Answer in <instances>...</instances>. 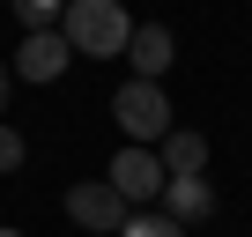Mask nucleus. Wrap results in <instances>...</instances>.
<instances>
[{"label": "nucleus", "mask_w": 252, "mask_h": 237, "mask_svg": "<svg viewBox=\"0 0 252 237\" xmlns=\"http://www.w3.org/2000/svg\"><path fill=\"white\" fill-rule=\"evenodd\" d=\"M156 156H163V171H171V178H200V171H208V134L171 126V134L156 141Z\"/></svg>", "instance_id": "0eeeda50"}, {"label": "nucleus", "mask_w": 252, "mask_h": 237, "mask_svg": "<svg viewBox=\"0 0 252 237\" xmlns=\"http://www.w3.org/2000/svg\"><path fill=\"white\" fill-rule=\"evenodd\" d=\"M104 185L126 200V207H149V200H163V185H171V171H163V156L156 148H134L126 141L119 156H111V171H104Z\"/></svg>", "instance_id": "7ed1b4c3"}, {"label": "nucleus", "mask_w": 252, "mask_h": 237, "mask_svg": "<svg viewBox=\"0 0 252 237\" xmlns=\"http://www.w3.org/2000/svg\"><path fill=\"white\" fill-rule=\"evenodd\" d=\"M126 59H134V82H163V74H171V59H178V45H171V30H163V23H134V45H126Z\"/></svg>", "instance_id": "423d86ee"}, {"label": "nucleus", "mask_w": 252, "mask_h": 237, "mask_svg": "<svg viewBox=\"0 0 252 237\" xmlns=\"http://www.w3.org/2000/svg\"><path fill=\"white\" fill-rule=\"evenodd\" d=\"M119 237H193V230H186V222H171L163 207H141V215H126V230H119Z\"/></svg>", "instance_id": "9d476101"}, {"label": "nucleus", "mask_w": 252, "mask_h": 237, "mask_svg": "<svg viewBox=\"0 0 252 237\" xmlns=\"http://www.w3.org/2000/svg\"><path fill=\"white\" fill-rule=\"evenodd\" d=\"M60 37L74 45V59H119L134 45V23H126V0H67Z\"/></svg>", "instance_id": "f257e3e1"}, {"label": "nucleus", "mask_w": 252, "mask_h": 237, "mask_svg": "<svg viewBox=\"0 0 252 237\" xmlns=\"http://www.w3.org/2000/svg\"><path fill=\"white\" fill-rule=\"evenodd\" d=\"M67 59H74V45H67L60 30H37V37H23V45H15V59H8V67H15V82H60V74H67Z\"/></svg>", "instance_id": "39448f33"}, {"label": "nucleus", "mask_w": 252, "mask_h": 237, "mask_svg": "<svg viewBox=\"0 0 252 237\" xmlns=\"http://www.w3.org/2000/svg\"><path fill=\"white\" fill-rule=\"evenodd\" d=\"M126 215H134V207H126L104 178L67 185V222H82V230H96V237H119V230H126Z\"/></svg>", "instance_id": "20e7f679"}, {"label": "nucleus", "mask_w": 252, "mask_h": 237, "mask_svg": "<svg viewBox=\"0 0 252 237\" xmlns=\"http://www.w3.org/2000/svg\"><path fill=\"white\" fill-rule=\"evenodd\" d=\"M0 237H23V230H8V222H0Z\"/></svg>", "instance_id": "ddd939ff"}, {"label": "nucleus", "mask_w": 252, "mask_h": 237, "mask_svg": "<svg viewBox=\"0 0 252 237\" xmlns=\"http://www.w3.org/2000/svg\"><path fill=\"white\" fill-rule=\"evenodd\" d=\"M23 156H30V141L8 126V118H0V178H15V171H23Z\"/></svg>", "instance_id": "9b49d317"}, {"label": "nucleus", "mask_w": 252, "mask_h": 237, "mask_svg": "<svg viewBox=\"0 0 252 237\" xmlns=\"http://www.w3.org/2000/svg\"><path fill=\"white\" fill-rule=\"evenodd\" d=\"M8 82H15V67L0 59V118H8Z\"/></svg>", "instance_id": "f8f14e48"}, {"label": "nucleus", "mask_w": 252, "mask_h": 237, "mask_svg": "<svg viewBox=\"0 0 252 237\" xmlns=\"http://www.w3.org/2000/svg\"><path fill=\"white\" fill-rule=\"evenodd\" d=\"M8 8H15L23 37H37V30H60V23H67V0H8Z\"/></svg>", "instance_id": "1a4fd4ad"}, {"label": "nucleus", "mask_w": 252, "mask_h": 237, "mask_svg": "<svg viewBox=\"0 0 252 237\" xmlns=\"http://www.w3.org/2000/svg\"><path fill=\"white\" fill-rule=\"evenodd\" d=\"M163 215L186 222V230L208 222V215H215V185H208V178H171V185H163Z\"/></svg>", "instance_id": "6e6552de"}, {"label": "nucleus", "mask_w": 252, "mask_h": 237, "mask_svg": "<svg viewBox=\"0 0 252 237\" xmlns=\"http://www.w3.org/2000/svg\"><path fill=\"white\" fill-rule=\"evenodd\" d=\"M111 118H119V134L134 141V148H156V141L178 126V118H171V96H163V82H119Z\"/></svg>", "instance_id": "f03ea898"}]
</instances>
